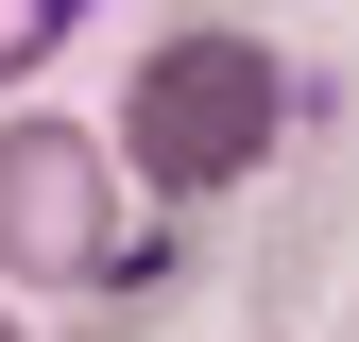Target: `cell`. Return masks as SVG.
<instances>
[{"label":"cell","mask_w":359,"mask_h":342,"mask_svg":"<svg viewBox=\"0 0 359 342\" xmlns=\"http://www.w3.org/2000/svg\"><path fill=\"white\" fill-rule=\"evenodd\" d=\"M274 137H291V52H257L240 18L154 34L137 86H120V171H137L154 205H222V189H257Z\"/></svg>","instance_id":"1"},{"label":"cell","mask_w":359,"mask_h":342,"mask_svg":"<svg viewBox=\"0 0 359 342\" xmlns=\"http://www.w3.org/2000/svg\"><path fill=\"white\" fill-rule=\"evenodd\" d=\"M137 171L86 120H0V274L18 291H120L137 274Z\"/></svg>","instance_id":"2"},{"label":"cell","mask_w":359,"mask_h":342,"mask_svg":"<svg viewBox=\"0 0 359 342\" xmlns=\"http://www.w3.org/2000/svg\"><path fill=\"white\" fill-rule=\"evenodd\" d=\"M69 34H86V0H0V86H34Z\"/></svg>","instance_id":"3"},{"label":"cell","mask_w":359,"mask_h":342,"mask_svg":"<svg viewBox=\"0 0 359 342\" xmlns=\"http://www.w3.org/2000/svg\"><path fill=\"white\" fill-rule=\"evenodd\" d=\"M0 342H18V325H0Z\"/></svg>","instance_id":"4"}]
</instances>
